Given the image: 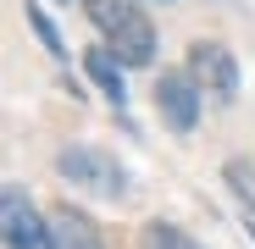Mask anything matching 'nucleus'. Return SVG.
I'll use <instances>...</instances> for the list:
<instances>
[{"label":"nucleus","instance_id":"nucleus-5","mask_svg":"<svg viewBox=\"0 0 255 249\" xmlns=\"http://www.w3.org/2000/svg\"><path fill=\"white\" fill-rule=\"evenodd\" d=\"M189 72H194V83L200 89H211V94H239V67H233V50L228 45H217V39H200V45H189Z\"/></svg>","mask_w":255,"mask_h":249},{"label":"nucleus","instance_id":"nucleus-1","mask_svg":"<svg viewBox=\"0 0 255 249\" xmlns=\"http://www.w3.org/2000/svg\"><path fill=\"white\" fill-rule=\"evenodd\" d=\"M83 11H89V22L106 33V45H111L128 67H150V56H155V28H150V17L133 6V0H83Z\"/></svg>","mask_w":255,"mask_h":249},{"label":"nucleus","instance_id":"nucleus-4","mask_svg":"<svg viewBox=\"0 0 255 249\" xmlns=\"http://www.w3.org/2000/svg\"><path fill=\"white\" fill-rule=\"evenodd\" d=\"M155 105H161V122L172 133H194V122H200V83H194V72H161L155 78Z\"/></svg>","mask_w":255,"mask_h":249},{"label":"nucleus","instance_id":"nucleus-6","mask_svg":"<svg viewBox=\"0 0 255 249\" xmlns=\"http://www.w3.org/2000/svg\"><path fill=\"white\" fill-rule=\"evenodd\" d=\"M50 233H56V249H106L100 244V227L72 211V205H61V211H50Z\"/></svg>","mask_w":255,"mask_h":249},{"label":"nucleus","instance_id":"nucleus-9","mask_svg":"<svg viewBox=\"0 0 255 249\" xmlns=\"http://www.w3.org/2000/svg\"><path fill=\"white\" fill-rule=\"evenodd\" d=\"M222 177H228V188L255 211V166H250V161H228V166H222Z\"/></svg>","mask_w":255,"mask_h":249},{"label":"nucleus","instance_id":"nucleus-2","mask_svg":"<svg viewBox=\"0 0 255 249\" xmlns=\"http://www.w3.org/2000/svg\"><path fill=\"white\" fill-rule=\"evenodd\" d=\"M0 227H6V249H56L50 216H39L28 194L17 183H6V205H0Z\"/></svg>","mask_w":255,"mask_h":249},{"label":"nucleus","instance_id":"nucleus-10","mask_svg":"<svg viewBox=\"0 0 255 249\" xmlns=\"http://www.w3.org/2000/svg\"><path fill=\"white\" fill-rule=\"evenodd\" d=\"M28 22H33V33H39V39H45V50H50V56H67V45H61V33L50 28V17L39 11L33 0H28Z\"/></svg>","mask_w":255,"mask_h":249},{"label":"nucleus","instance_id":"nucleus-7","mask_svg":"<svg viewBox=\"0 0 255 249\" xmlns=\"http://www.w3.org/2000/svg\"><path fill=\"white\" fill-rule=\"evenodd\" d=\"M83 67H89V78L100 83V89H106V94H111L117 105L128 100V83H122V67H128V61H122V56H117L111 45H95L89 56H83Z\"/></svg>","mask_w":255,"mask_h":249},{"label":"nucleus","instance_id":"nucleus-11","mask_svg":"<svg viewBox=\"0 0 255 249\" xmlns=\"http://www.w3.org/2000/svg\"><path fill=\"white\" fill-rule=\"evenodd\" d=\"M250 233H255V227H250Z\"/></svg>","mask_w":255,"mask_h":249},{"label":"nucleus","instance_id":"nucleus-8","mask_svg":"<svg viewBox=\"0 0 255 249\" xmlns=\"http://www.w3.org/2000/svg\"><path fill=\"white\" fill-rule=\"evenodd\" d=\"M139 249H200V244L172 222H144L139 227Z\"/></svg>","mask_w":255,"mask_h":249},{"label":"nucleus","instance_id":"nucleus-3","mask_svg":"<svg viewBox=\"0 0 255 249\" xmlns=\"http://www.w3.org/2000/svg\"><path fill=\"white\" fill-rule=\"evenodd\" d=\"M56 172L67 177V183H78V188H89V194H106V199H117L122 194V166L111 161V155H100V150H61L56 155Z\"/></svg>","mask_w":255,"mask_h":249}]
</instances>
